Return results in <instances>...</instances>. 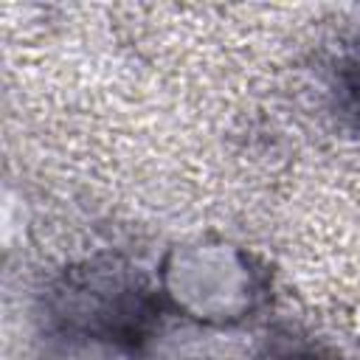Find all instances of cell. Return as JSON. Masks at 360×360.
I'll return each instance as SVG.
<instances>
[{"label":"cell","mask_w":360,"mask_h":360,"mask_svg":"<svg viewBox=\"0 0 360 360\" xmlns=\"http://www.w3.org/2000/svg\"><path fill=\"white\" fill-rule=\"evenodd\" d=\"M158 312V292L118 264L68 270L48 295V318L62 335L124 352H138L149 340Z\"/></svg>","instance_id":"obj_1"},{"label":"cell","mask_w":360,"mask_h":360,"mask_svg":"<svg viewBox=\"0 0 360 360\" xmlns=\"http://www.w3.org/2000/svg\"><path fill=\"white\" fill-rule=\"evenodd\" d=\"M332 93L340 115L360 129V37L338 53L332 68Z\"/></svg>","instance_id":"obj_2"},{"label":"cell","mask_w":360,"mask_h":360,"mask_svg":"<svg viewBox=\"0 0 360 360\" xmlns=\"http://www.w3.org/2000/svg\"><path fill=\"white\" fill-rule=\"evenodd\" d=\"M259 360H338V357L304 338H276Z\"/></svg>","instance_id":"obj_3"}]
</instances>
